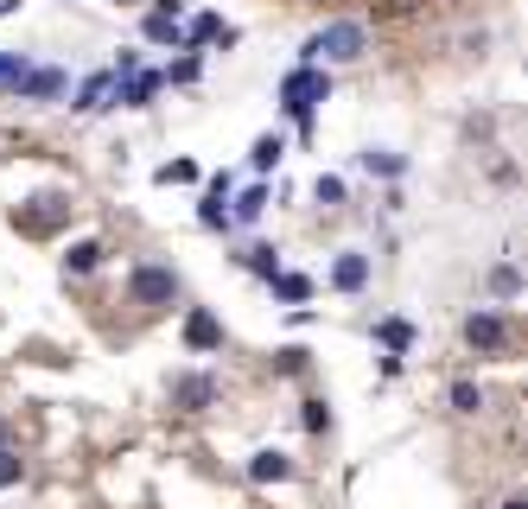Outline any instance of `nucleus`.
<instances>
[{
  "mask_svg": "<svg viewBox=\"0 0 528 509\" xmlns=\"http://www.w3.org/2000/svg\"><path fill=\"white\" fill-rule=\"evenodd\" d=\"M185 344H191V350H217V344H223V325H217V319H210V312L198 306V312L185 319Z\"/></svg>",
  "mask_w": 528,
  "mask_h": 509,
  "instance_id": "obj_7",
  "label": "nucleus"
},
{
  "mask_svg": "<svg viewBox=\"0 0 528 509\" xmlns=\"http://www.w3.org/2000/svg\"><path fill=\"white\" fill-rule=\"evenodd\" d=\"M503 338H509V331H503L497 312H471V319H465V344L471 350H503Z\"/></svg>",
  "mask_w": 528,
  "mask_h": 509,
  "instance_id": "obj_5",
  "label": "nucleus"
},
{
  "mask_svg": "<svg viewBox=\"0 0 528 509\" xmlns=\"http://www.w3.org/2000/svg\"><path fill=\"white\" fill-rule=\"evenodd\" d=\"M128 287H134L140 306H172V300H179V274H172V268H134Z\"/></svg>",
  "mask_w": 528,
  "mask_h": 509,
  "instance_id": "obj_3",
  "label": "nucleus"
},
{
  "mask_svg": "<svg viewBox=\"0 0 528 509\" xmlns=\"http://www.w3.org/2000/svg\"><path fill=\"white\" fill-rule=\"evenodd\" d=\"M299 420H306V433H325L331 427V408H325V401H306V414H299Z\"/></svg>",
  "mask_w": 528,
  "mask_h": 509,
  "instance_id": "obj_21",
  "label": "nucleus"
},
{
  "mask_svg": "<svg viewBox=\"0 0 528 509\" xmlns=\"http://www.w3.org/2000/svg\"><path fill=\"white\" fill-rule=\"evenodd\" d=\"M452 408H459V414H478V408H484L478 382H452Z\"/></svg>",
  "mask_w": 528,
  "mask_h": 509,
  "instance_id": "obj_16",
  "label": "nucleus"
},
{
  "mask_svg": "<svg viewBox=\"0 0 528 509\" xmlns=\"http://www.w3.org/2000/svg\"><path fill=\"white\" fill-rule=\"evenodd\" d=\"M109 90H115V77L102 70V77H90V83L77 90V102H70V109H83V115H90V109H102V102H109Z\"/></svg>",
  "mask_w": 528,
  "mask_h": 509,
  "instance_id": "obj_12",
  "label": "nucleus"
},
{
  "mask_svg": "<svg viewBox=\"0 0 528 509\" xmlns=\"http://www.w3.org/2000/svg\"><path fill=\"white\" fill-rule=\"evenodd\" d=\"M280 153H287V147H280V134H261V140H255V166H261V172H268Z\"/></svg>",
  "mask_w": 528,
  "mask_h": 509,
  "instance_id": "obj_19",
  "label": "nucleus"
},
{
  "mask_svg": "<svg viewBox=\"0 0 528 509\" xmlns=\"http://www.w3.org/2000/svg\"><path fill=\"white\" fill-rule=\"evenodd\" d=\"M516 287H522V274L509 268V261H503V268H490V293H497V300H509Z\"/></svg>",
  "mask_w": 528,
  "mask_h": 509,
  "instance_id": "obj_18",
  "label": "nucleus"
},
{
  "mask_svg": "<svg viewBox=\"0 0 528 509\" xmlns=\"http://www.w3.org/2000/svg\"><path fill=\"white\" fill-rule=\"evenodd\" d=\"M261 204H268V191H261V185H255V191H242V204H236V217H261Z\"/></svg>",
  "mask_w": 528,
  "mask_h": 509,
  "instance_id": "obj_26",
  "label": "nucleus"
},
{
  "mask_svg": "<svg viewBox=\"0 0 528 509\" xmlns=\"http://www.w3.org/2000/svg\"><path fill=\"white\" fill-rule=\"evenodd\" d=\"M210 401H217V382H210V376H198V370H191V376H179V382H172V408L204 414Z\"/></svg>",
  "mask_w": 528,
  "mask_h": 509,
  "instance_id": "obj_4",
  "label": "nucleus"
},
{
  "mask_svg": "<svg viewBox=\"0 0 528 509\" xmlns=\"http://www.w3.org/2000/svg\"><path fill=\"white\" fill-rule=\"evenodd\" d=\"M408 338H414V331H408V319H382V344L408 350Z\"/></svg>",
  "mask_w": 528,
  "mask_h": 509,
  "instance_id": "obj_20",
  "label": "nucleus"
},
{
  "mask_svg": "<svg viewBox=\"0 0 528 509\" xmlns=\"http://www.w3.org/2000/svg\"><path fill=\"white\" fill-rule=\"evenodd\" d=\"M223 191H230V179H217V185H210V198H204V210H198V217H204V230H230V210H223Z\"/></svg>",
  "mask_w": 528,
  "mask_h": 509,
  "instance_id": "obj_10",
  "label": "nucleus"
},
{
  "mask_svg": "<svg viewBox=\"0 0 528 509\" xmlns=\"http://www.w3.org/2000/svg\"><path fill=\"white\" fill-rule=\"evenodd\" d=\"M503 509H528V497H509V503H503Z\"/></svg>",
  "mask_w": 528,
  "mask_h": 509,
  "instance_id": "obj_28",
  "label": "nucleus"
},
{
  "mask_svg": "<svg viewBox=\"0 0 528 509\" xmlns=\"http://www.w3.org/2000/svg\"><path fill=\"white\" fill-rule=\"evenodd\" d=\"M160 83H166L160 70H134L128 83H115V96L128 102V109H147V102H153V90H160Z\"/></svg>",
  "mask_w": 528,
  "mask_h": 509,
  "instance_id": "obj_6",
  "label": "nucleus"
},
{
  "mask_svg": "<svg viewBox=\"0 0 528 509\" xmlns=\"http://www.w3.org/2000/svg\"><path fill=\"white\" fill-rule=\"evenodd\" d=\"M331 280H338L344 293H357L363 280H369V261H363V255H338V268H331Z\"/></svg>",
  "mask_w": 528,
  "mask_h": 509,
  "instance_id": "obj_11",
  "label": "nucleus"
},
{
  "mask_svg": "<svg viewBox=\"0 0 528 509\" xmlns=\"http://www.w3.org/2000/svg\"><path fill=\"white\" fill-rule=\"evenodd\" d=\"M363 51H369V32L357 20H331L325 32H312V39H306V64L312 70H319L325 58L331 64H350V58H363Z\"/></svg>",
  "mask_w": 528,
  "mask_h": 509,
  "instance_id": "obj_1",
  "label": "nucleus"
},
{
  "mask_svg": "<svg viewBox=\"0 0 528 509\" xmlns=\"http://www.w3.org/2000/svg\"><path fill=\"white\" fill-rule=\"evenodd\" d=\"M20 77H26V58L20 51H0V90H20Z\"/></svg>",
  "mask_w": 528,
  "mask_h": 509,
  "instance_id": "obj_14",
  "label": "nucleus"
},
{
  "mask_svg": "<svg viewBox=\"0 0 528 509\" xmlns=\"http://www.w3.org/2000/svg\"><path fill=\"white\" fill-rule=\"evenodd\" d=\"M96 261H102V242H70V255H64V268H70V274H90V268H96Z\"/></svg>",
  "mask_w": 528,
  "mask_h": 509,
  "instance_id": "obj_13",
  "label": "nucleus"
},
{
  "mask_svg": "<svg viewBox=\"0 0 528 509\" xmlns=\"http://www.w3.org/2000/svg\"><path fill=\"white\" fill-rule=\"evenodd\" d=\"M172 179H179V185H191V179H198V166H191V160H172V166H160V185H172Z\"/></svg>",
  "mask_w": 528,
  "mask_h": 509,
  "instance_id": "obj_23",
  "label": "nucleus"
},
{
  "mask_svg": "<svg viewBox=\"0 0 528 509\" xmlns=\"http://www.w3.org/2000/svg\"><path fill=\"white\" fill-rule=\"evenodd\" d=\"M287 471H293L287 452H255V459H249V478H255V484H280Z\"/></svg>",
  "mask_w": 528,
  "mask_h": 509,
  "instance_id": "obj_9",
  "label": "nucleus"
},
{
  "mask_svg": "<svg viewBox=\"0 0 528 509\" xmlns=\"http://www.w3.org/2000/svg\"><path fill=\"white\" fill-rule=\"evenodd\" d=\"M20 452H7V446H0V490H7V484H20Z\"/></svg>",
  "mask_w": 528,
  "mask_h": 509,
  "instance_id": "obj_22",
  "label": "nucleus"
},
{
  "mask_svg": "<svg viewBox=\"0 0 528 509\" xmlns=\"http://www.w3.org/2000/svg\"><path fill=\"white\" fill-rule=\"evenodd\" d=\"M363 166H369V172H382V179H395V172H401L395 153H363Z\"/></svg>",
  "mask_w": 528,
  "mask_h": 509,
  "instance_id": "obj_24",
  "label": "nucleus"
},
{
  "mask_svg": "<svg viewBox=\"0 0 528 509\" xmlns=\"http://www.w3.org/2000/svg\"><path fill=\"white\" fill-rule=\"evenodd\" d=\"M64 90V70H26L20 77V96H32V102H51Z\"/></svg>",
  "mask_w": 528,
  "mask_h": 509,
  "instance_id": "obj_8",
  "label": "nucleus"
},
{
  "mask_svg": "<svg viewBox=\"0 0 528 509\" xmlns=\"http://www.w3.org/2000/svg\"><path fill=\"white\" fill-rule=\"evenodd\" d=\"M274 293H280V300H306L312 280H306V274H274Z\"/></svg>",
  "mask_w": 528,
  "mask_h": 509,
  "instance_id": "obj_15",
  "label": "nucleus"
},
{
  "mask_svg": "<svg viewBox=\"0 0 528 509\" xmlns=\"http://www.w3.org/2000/svg\"><path fill=\"white\" fill-rule=\"evenodd\" d=\"M147 39H153V45H179V20H166V13H153V20H147Z\"/></svg>",
  "mask_w": 528,
  "mask_h": 509,
  "instance_id": "obj_17",
  "label": "nucleus"
},
{
  "mask_svg": "<svg viewBox=\"0 0 528 509\" xmlns=\"http://www.w3.org/2000/svg\"><path fill=\"white\" fill-rule=\"evenodd\" d=\"M280 96H287V115H293V121H312V109L331 96V77H325V70H312V64H299Z\"/></svg>",
  "mask_w": 528,
  "mask_h": 509,
  "instance_id": "obj_2",
  "label": "nucleus"
},
{
  "mask_svg": "<svg viewBox=\"0 0 528 509\" xmlns=\"http://www.w3.org/2000/svg\"><path fill=\"white\" fill-rule=\"evenodd\" d=\"M249 268L274 280V274H280V261H274V249H249Z\"/></svg>",
  "mask_w": 528,
  "mask_h": 509,
  "instance_id": "obj_25",
  "label": "nucleus"
},
{
  "mask_svg": "<svg viewBox=\"0 0 528 509\" xmlns=\"http://www.w3.org/2000/svg\"><path fill=\"white\" fill-rule=\"evenodd\" d=\"M319 204H344V185L338 179H319Z\"/></svg>",
  "mask_w": 528,
  "mask_h": 509,
  "instance_id": "obj_27",
  "label": "nucleus"
}]
</instances>
